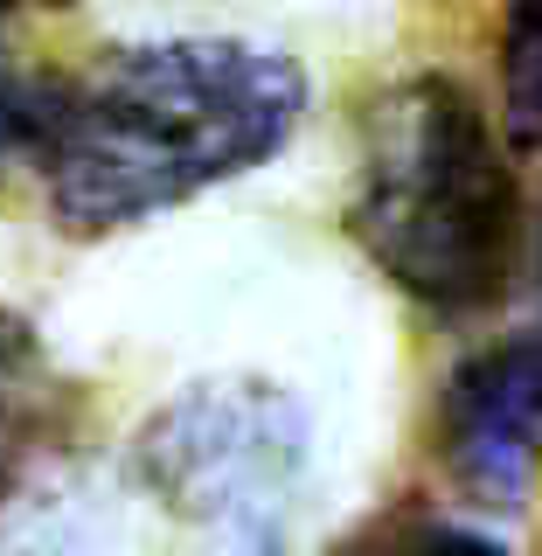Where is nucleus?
Listing matches in <instances>:
<instances>
[{"label": "nucleus", "instance_id": "1", "mask_svg": "<svg viewBox=\"0 0 542 556\" xmlns=\"http://www.w3.org/2000/svg\"><path fill=\"white\" fill-rule=\"evenodd\" d=\"M300 112L306 77L272 42H139L49 91L35 167L63 230L104 237L272 161Z\"/></svg>", "mask_w": 542, "mask_h": 556}, {"label": "nucleus", "instance_id": "2", "mask_svg": "<svg viewBox=\"0 0 542 556\" xmlns=\"http://www.w3.org/2000/svg\"><path fill=\"white\" fill-rule=\"evenodd\" d=\"M515 223V167L466 84L411 77L376 98L348 230L382 278L439 313H474L508 286Z\"/></svg>", "mask_w": 542, "mask_h": 556}, {"label": "nucleus", "instance_id": "3", "mask_svg": "<svg viewBox=\"0 0 542 556\" xmlns=\"http://www.w3.org/2000/svg\"><path fill=\"white\" fill-rule=\"evenodd\" d=\"M139 452L167 508L209 521L230 543H265L300 486L306 425L265 382H202L153 417Z\"/></svg>", "mask_w": 542, "mask_h": 556}, {"label": "nucleus", "instance_id": "4", "mask_svg": "<svg viewBox=\"0 0 542 556\" xmlns=\"http://www.w3.org/2000/svg\"><path fill=\"white\" fill-rule=\"evenodd\" d=\"M445 473L487 508H515L542 459V341H501L459 362L439 404Z\"/></svg>", "mask_w": 542, "mask_h": 556}, {"label": "nucleus", "instance_id": "5", "mask_svg": "<svg viewBox=\"0 0 542 556\" xmlns=\"http://www.w3.org/2000/svg\"><path fill=\"white\" fill-rule=\"evenodd\" d=\"M42 410H49L42 355H35V341L22 334V327L0 320V486L28 466L35 431H42Z\"/></svg>", "mask_w": 542, "mask_h": 556}, {"label": "nucleus", "instance_id": "6", "mask_svg": "<svg viewBox=\"0 0 542 556\" xmlns=\"http://www.w3.org/2000/svg\"><path fill=\"white\" fill-rule=\"evenodd\" d=\"M501 112L515 147H542V0H508L501 28Z\"/></svg>", "mask_w": 542, "mask_h": 556}, {"label": "nucleus", "instance_id": "7", "mask_svg": "<svg viewBox=\"0 0 542 556\" xmlns=\"http://www.w3.org/2000/svg\"><path fill=\"white\" fill-rule=\"evenodd\" d=\"M42 118H49V91L35 77H22V70L0 63V174H8L14 161H35V139H42Z\"/></svg>", "mask_w": 542, "mask_h": 556}, {"label": "nucleus", "instance_id": "8", "mask_svg": "<svg viewBox=\"0 0 542 556\" xmlns=\"http://www.w3.org/2000/svg\"><path fill=\"white\" fill-rule=\"evenodd\" d=\"M335 556H417V529L411 521H369V529H355Z\"/></svg>", "mask_w": 542, "mask_h": 556}, {"label": "nucleus", "instance_id": "9", "mask_svg": "<svg viewBox=\"0 0 542 556\" xmlns=\"http://www.w3.org/2000/svg\"><path fill=\"white\" fill-rule=\"evenodd\" d=\"M417 556H508V549L474 529H417Z\"/></svg>", "mask_w": 542, "mask_h": 556}, {"label": "nucleus", "instance_id": "10", "mask_svg": "<svg viewBox=\"0 0 542 556\" xmlns=\"http://www.w3.org/2000/svg\"><path fill=\"white\" fill-rule=\"evenodd\" d=\"M8 8H35V0H0V14H8ZM49 8H56V0H49Z\"/></svg>", "mask_w": 542, "mask_h": 556}]
</instances>
